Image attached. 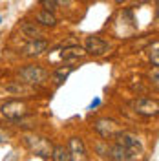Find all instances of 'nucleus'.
<instances>
[{"instance_id":"obj_2","label":"nucleus","mask_w":159,"mask_h":161,"mask_svg":"<svg viewBox=\"0 0 159 161\" xmlns=\"http://www.w3.org/2000/svg\"><path fill=\"white\" fill-rule=\"evenodd\" d=\"M24 145H26L35 156H40V158H44V159H50L51 158L53 147H51L50 141L46 139V137H42V136L28 134V136H24Z\"/></svg>"},{"instance_id":"obj_5","label":"nucleus","mask_w":159,"mask_h":161,"mask_svg":"<svg viewBox=\"0 0 159 161\" xmlns=\"http://www.w3.org/2000/svg\"><path fill=\"white\" fill-rule=\"evenodd\" d=\"M132 108L139 115L154 117V115H157V112H159V103H157V99H152V97H139V99H135L132 103Z\"/></svg>"},{"instance_id":"obj_11","label":"nucleus","mask_w":159,"mask_h":161,"mask_svg":"<svg viewBox=\"0 0 159 161\" xmlns=\"http://www.w3.org/2000/svg\"><path fill=\"white\" fill-rule=\"evenodd\" d=\"M86 55V51L84 48H80V46H64V50L60 51V57L64 60H75V59H80V57H84Z\"/></svg>"},{"instance_id":"obj_21","label":"nucleus","mask_w":159,"mask_h":161,"mask_svg":"<svg viewBox=\"0 0 159 161\" xmlns=\"http://www.w3.org/2000/svg\"><path fill=\"white\" fill-rule=\"evenodd\" d=\"M135 4H145V2H148V0H134Z\"/></svg>"},{"instance_id":"obj_14","label":"nucleus","mask_w":159,"mask_h":161,"mask_svg":"<svg viewBox=\"0 0 159 161\" xmlns=\"http://www.w3.org/2000/svg\"><path fill=\"white\" fill-rule=\"evenodd\" d=\"M146 55H148V60L152 62V66H159V42L154 40V44L146 48Z\"/></svg>"},{"instance_id":"obj_8","label":"nucleus","mask_w":159,"mask_h":161,"mask_svg":"<svg viewBox=\"0 0 159 161\" xmlns=\"http://www.w3.org/2000/svg\"><path fill=\"white\" fill-rule=\"evenodd\" d=\"M48 40L46 39H30V42L22 48V55L24 57H39L48 50Z\"/></svg>"},{"instance_id":"obj_1","label":"nucleus","mask_w":159,"mask_h":161,"mask_svg":"<svg viewBox=\"0 0 159 161\" xmlns=\"http://www.w3.org/2000/svg\"><path fill=\"white\" fill-rule=\"evenodd\" d=\"M20 82H26V84H42L44 80H48L50 77V71L46 70L44 66L40 64H28L24 68H20L17 71Z\"/></svg>"},{"instance_id":"obj_18","label":"nucleus","mask_w":159,"mask_h":161,"mask_svg":"<svg viewBox=\"0 0 159 161\" xmlns=\"http://www.w3.org/2000/svg\"><path fill=\"white\" fill-rule=\"evenodd\" d=\"M9 137H11L9 132H6V130H2V128H0V143H6V141H9Z\"/></svg>"},{"instance_id":"obj_13","label":"nucleus","mask_w":159,"mask_h":161,"mask_svg":"<svg viewBox=\"0 0 159 161\" xmlns=\"http://www.w3.org/2000/svg\"><path fill=\"white\" fill-rule=\"evenodd\" d=\"M73 70H75L73 66H60V68H57V70L51 73V77H53V80H55L57 84H60V82H64V80L68 79V75H70Z\"/></svg>"},{"instance_id":"obj_23","label":"nucleus","mask_w":159,"mask_h":161,"mask_svg":"<svg viewBox=\"0 0 159 161\" xmlns=\"http://www.w3.org/2000/svg\"><path fill=\"white\" fill-rule=\"evenodd\" d=\"M0 22H2V15H0Z\"/></svg>"},{"instance_id":"obj_17","label":"nucleus","mask_w":159,"mask_h":161,"mask_svg":"<svg viewBox=\"0 0 159 161\" xmlns=\"http://www.w3.org/2000/svg\"><path fill=\"white\" fill-rule=\"evenodd\" d=\"M159 71H157V66H154V73H150V80L154 82V86L157 88V84H159Z\"/></svg>"},{"instance_id":"obj_15","label":"nucleus","mask_w":159,"mask_h":161,"mask_svg":"<svg viewBox=\"0 0 159 161\" xmlns=\"http://www.w3.org/2000/svg\"><path fill=\"white\" fill-rule=\"evenodd\" d=\"M51 156H53V161H70V154H68V148L66 147H55L53 152H51Z\"/></svg>"},{"instance_id":"obj_19","label":"nucleus","mask_w":159,"mask_h":161,"mask_svg":"<svg viewBox=\"0 0 159 161\" xmlns=\"http://www.w3.org/2000/svg\"><path fill=\"white\" fill-rule=\"evenodd\" d=\"M57 2V6H68V4H71V0H55Z\"/></svg>"},{"instance_id":"obj_10","label":"nucleus","mask_w":159,"mask_h":161,"mask_svg":"<svg viewBox=\"0 0 159 161\" xmlns=\"http://www.w3.org/2000/svg\"><path fill=\"white\" fill-rule=\"evenodd\" d=\"M20 31L30 37V39H42V30L39 28L37 22H30V20H22L20 22Z\"/></svg>"},{"instance_id":"obj_3","label":"nucleus","mask_w":159,"mask_h":161,"mask_svg":"<svg viewBox=\"0 0 159 161\" xmlns=\"http://www.w3.org/2000/svg\"><path fill=\"white\" fill-rule=\"evenodd\" d=\"M0 114H2L4 117L11 119V121H20L30 114V106H28L24 101H19V99L8 101V103H4V104L0 106Z\"/></svg>"},{"instance_id":"obj_9","label":"nucleus","mask_w":159,"mask_h":161,"mask_svg":"<svg viewBox=\"0 0 159 161\" xmlns=\"http://www.w3.org/2000/svg\"><path fill=\"white\" fill-rule=\"evenodd\" d=\"M68 154H70V161H88L86 158V147L80 137H71L70 145H68Z\"/></svg>"},{"instance_id":"obj_4","label":"nucleus","mask_w":159,"mask_h":161,"mask_svg":"<svg viewBox=\"0 0 159 161\" xmlns=\"http://www.w3.org/2000/svg\"><path fill=\"white\" fill-rule=\"evenodd\" d=\"M115 143L121 145V147H124L126 150L134 156V159H137L141 154H143V145H141V141L137 139V136H134V134H130V132H119L117 136H115Z\"/></svg>"},{"instance_id":"obj_12","label":"nucleus","mask_w":159,"mask_h":161,"mask_svg":"<svg viewBox=\"0 0 159 161\" xmlns=\"http://www.w3.org/2000/svg\"><path fill=\"white\" fill-rule=\"evenodd\" d=\"M35 20H37V24L46 26V28H53V26H57V17H55L51 11H46V9H40L39 13L35 15Z\"/></svg>"},{"instance_id":"obj_7","label":"nucleus","mask_w":159,"mask_h":161,"mask_svg":"<svg viewBox=\"0 0 159 161\" xmlns=\"http://www.w3.org/2000/svg\"><path fill=\"white\" fill-rule=\"evenodd\" d=\"M108 50H110V44L104 39H101V37L91 35V37H86V40H84V51L88 55L101 57V55H104Z\"/></svg>"},{"instance_id":"obj_6","label":"nucleus","mask_w":159,"mask_h":161,"mask_svg":"<svg viewBox=\"0 0 159 161\" xmlns=\"http://www.w3.org/2000/svg\"><path fill=\"white\" fill-rule=\"evenodd\" d=\"M93 128H95V132L99 134L101 137H104V139H112V137H115L121 132L119 123L113 121V119H97L93 123Z\"/></svg>"},{"instance_id":"obj_20","label":"nucleus","mask_w":159,"mask_h":161,"mask_svg":"<svg viewBox=\"0 0 159 161\" xmlns=\"http://www.w3.org/2000/svg\"><path fill=\"white\" fill-rule=\"evenodd\" d=\"M99 104H101V99H95V101H91V104H90V108L93 110V108H97Z\"/></svg>"},{"instance_id":"obj_22","label":"nucleus","mask_w":159,"mask_h":161,"mask_svg":"<svg viewBox=\"0 0 159 161\" xmlns=\"http://www.w3.org/2000/svg\"><path fill=\"white\" fill-rule=\"evenodd\" d=\"M115 2H117V4H123V2H126V0H115Z\"/></svg>"},{"instance_id":"obj_16","label":"nucleus","mask_w":159,"mask_h":161,"mask_svg":"<svg viewBox=\"0 0 159 161\" xmlns=\"http://www.w3.org/2000/svg\"><path fill=\"white\" fill-rule=\"evenodd\" d=\"M39 4H40V8H42V9L51 11V13L57 9V2H55V0H40Z\"/></svg>"}]
</instances>
